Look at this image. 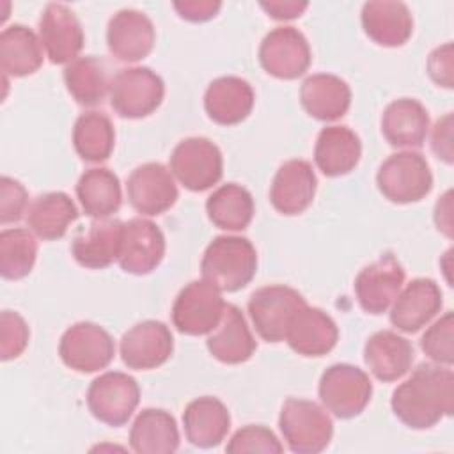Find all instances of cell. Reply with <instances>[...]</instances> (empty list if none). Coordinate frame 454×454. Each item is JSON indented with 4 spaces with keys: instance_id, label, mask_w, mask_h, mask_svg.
<instances>
[{
    "instance_id": "1",
    "label": "cell",
    "mask_w": 454,
    "mask_h": 454,
    "mask_svg": "<svg viewBox=\"0 0 454 454\" xmlns=\"http://www.w3.org/2000/svg\"><path fill=\"white\" fill-rule=\"evenodd\" d=\"M394 415L411 429H429L454 411V372L447 365L420 364L392 392Z\"/></svg>"
},
{
    "instance_id": "2",
    "label": "cell",
    "mask_w": 454,
    "mask_h": 454,
    "mask_svg": "<svg viewBox=\"0 0 454 454\" xmlns=\"http://www.w3.org/2000/svg\"><path fill=\"white\" fill-rule=\"evenodd\" d=\"M200 271L222 293H236L255 277V247L243 236H216L204 250Z\"/></svg>"
},
{
    "instance_id": "3",
    "label": "cell",
    "mask_w": 454,
    "mask_h": 454,
    "mask_svg": "<svg viewBox=\"0 0 454 454\" xmlns=\"http://www.w3.org/2000/svg\"><path fill=\"white\" fill-rule=\"evenodd\" d=\"M278 427L291 452L317 454L330 445L333 422L328 410L314 401L289 397L282 404Z\"/></svg>"
},
{
    "instance_id": "4",
    "label": "cell",
    "mask_w": 454,
    "mask_h": 454,
    "mask_svg": "<svg viewBox=\"0 0 454 454\" xmlns=\"http://www.w3.org/2000/svg\"><path fill=\"white\" fill-rule=\"evenodd\" d=\"M165 96V83L145 66L119 69L110 80V106L119 117L142 119L156 112Z\"/></svg>"
},
{
    "instance_id": "5",
    "label": "cell",
    "mask_w": 454,
    "mask_h": 454,
    "mask_svg": "<svg viewBox=\"0 0 454 454\" xmlns=\"http://www.w3.org/2000/svg\"><path fill=\"white\" fill-rule=\"evenodd\" d=\"M378 190L395 204H411L429 195L433 174L427 160L417 151H399L390 154L378 168Z\"/></svg>"
},
{
    "instance_id": "6",
    "label": "cell",
    "mask_w": 454,
    "mask_h": 454,
    "mask_svg": "<svg viewBox=\"0 0 454 454\" xmlns=\"http://www.w3.org/2000/svg\"><path fill=\"white\" fill-rule=\"evenodd\" d=\"M323 406L337 419L358 417L372 397V383L365 371L351 364H333L319 378Z\"/></svg>"
},
{
    "instance_id": "7",
    "label": "cell",
    "mask_w": 454,
    "mask_h": 454,
    "mask_svg": "<svg viewBox=\"0 0 454 454\" xmlns=\"http://www.w3.org/2000/svg\"><path fill=\"white\" fill-rule=\"evenodd\" d=\"M170 172L190 192H204L223 174L222 151L206 137H188L177 142L168 158Z\"/></svg>"
},
{
    "instance_id": "8",
    "label": "cell",
    "mask_w": 454,
    "mask_h": 454,
    "mask_svg": "<svg viewBox=\"0 0 454 454\" xmlns=\"http://www.w3.org/2000/svg\"><path fill=\"white\" fill-rule=\"evenodd\" d=\"M140 401L137 380L121 371H108L94 378L87 388V408L106 426H124Z\"/></svg>"
},
{
    "instance_id": "9",
    "label": "cell",
    "mask_w": 454,
    "mask_h": 454,
    "mask_svg": "<svg viewBox=\"0 0 454 454\" xmlns=\"http://www.w3.org/2000/svg\"><path fill=\"white\" fill-rule=\"evenodd\" d=\"M222 291L207 280H192L174 300L172 325L184 335L211 333L223 316Z\"/></svg>"
},
{
    "instance_id": "10",
    "label": "cell",
    "mask_w": 454,
    "mask_h": 454,
    "mask_svg": "<svg viewBox=\"0 0 454 454\" xmlns=\"http://www.w3.org/2000/svg\"><path fill=\"white\" fill-rule=\"evenodd\" d=\"M305 298L296 289L284 284L259 287L248 300V316L257 335L266 342H282L287 326L298 309L305 305Z\"/></svg>"
},
{
    "instance_id": "11",
    "label": "cell",
    "mask_w": 454,
    "mask_h": 454,
    "mask_svg": "<svg viewBox=\"0 0 454 454\" xmlns=\"http://www.w3.org/2000/svg\"><path fill=\"white\" fill-rule=\"evenodd\" d=\"M59 355L69 369L89 374L110 365L115 344L103 326L92 321H78L62 333Z\"/></svg>"
},
{
    "instance_id": "12",
    "label": "cell",
    "mask_w": 454,
    "mask_h": 454,
    "mask_svg": "<svg viewBox=\"0 0 454 454\" xmlns=\"http://www.w3.org/2000/svg\"><path fill=\"white\" fill-rule=\"evenodd\" d=\"M312 53L307 37L294 27H275L259 46L261 67L280 80H296L310 67Z\"/></svg>"
},
{
    "instance_id": "13",
    "label": "cell",
    "mask_w": 454,
    "mask_h": 454,
    "mask_svg": "<svg viewBox=\"0 0 454 454\" xmlns=\"http://www.w3.org/2000/svg\"><path fill=\"white\" fill-rule=\"evenodd\" d=\"M406 273L397 257L390 252L381 254L374 262L362 268L355 278L353 289L358 305L374 316L390 309L403 289Z\"/></svg>"
},
{
    "instance_id": "14",
    "label": "cell",
    "mask_w": 454,
    "mask_h": 454,
    "mask_svg": "<svg viewBox=\"0 0 454 454\" xmlns=\"http://www.w3.org/2000/svg\"><path fill=\"white\" fill-rule=\"evenodd\" d=\"M129 206L145 216H156L168 211L177 200V186L172 172L158 163H142L131 170L126 181Z\"/></svg>"
},
{
    "instance_id": "15",
    "label": "cell",
    "mask_w": 454,
    "mask_h": 454,
    "mask_svg": "<svg viewBox=\"0 0 454 454\" xmlns=\"http://www.w3.org/2000/svg\"><path fill=\"white\" fill-rule=\"evenodd\" d=\"M39 41L51 64H69L83 48V28L76 14L64 4H48L39 18Z\"/></svg>"
},
{
    "instance_id": "16",
    "label": "cell",
    "mask_w": 454,
    "mask_h": 454,
    "mask_svg": "<svg viewBox=\"0 0 454 454\" xmlns=\"http://www.w3.org/2000/svg\"><path fill=\"white\" fill-rule=\"evenodd\" d=\"M121 358L135 371H149L163 365L174 351L170 328L156 319H145L131 326L121 337Z\"/></svg>"
},
{
    "instance_id": "17",
    "label": "cell",
    "mask_w": 454,
    "mask_h": 454,
    "mask_svg": "<svg viewBox=\"0 0 454 454\" xmlns=\"http://www.w3.org/2000/svg\"><path fill=\"white\" fill-rule=\"evenodd\" d=\"M165 255V236L147 218H131L122 223V241L117 262L131 275L154 271Z\"/></svg>"
},
{
    "instance_id": "18",
    "label": "cell",
    "mask_w": 454,
    "mask_h": 454,
    "mask_svg": "<svg viewBox=\"0 0 454 454\" xmlns=\"http://www.w3.org/2000/svg\"><path fill=\"white\" fill-rule=\"evenodd\" d=\"M156 43V30L151 18L137 9L117 11L106 27L108 51L121 62L145 59Z\"/></svg>"
},
{
    "instance_id": "19",
    "label": "cell",
    "mask_w": 454,
    "mask_h": 454,
    "mask_svg": "<svg viewBox=\"0 0 454 454\" xmlns=\"http://www.w3.org/2000/svg\"><path fill=\"white\" fill-rule=\"evenodd\" d=\"M442 305V289L433 278H413L390 305V323L404 333H415L438 316Z\"/></svg>"
},
{
    "instance_id": "20",
    "label": "cell",
    "mask_w": 454,
    "mask_h": 454,
    "mask_svg": "<svg viewBox=\"0 0 454 454\" xmlns=\"http://www.w3.org/2000/svg\"><path fill=\"white\" fill-rule=\"evenodd\" d=\"M316 190L317 177L312 165L307 160H287L275 172L270 202L282 215H300L312 204Z\"/></svg>"
},
{
    "instance_id": "21",
    "label": "cell",
    "mask_w": 454,
    "mask_h": 454,
    "mask_svg": "<svg viewBox=\"0 0 454 454\" xmlns=\"http://www.w3.org/2000/svg\"><path fill=\"white\" fill-rule=\"evenodd\" d=\"M284 340L294 353L317 358L335 348L339 340V328L325 310L305 303L294 312Z\"/></svg>"
},
{
    "instance_id": "22",
    "label": "cell",
    "mask_w": 454,
    "mask_h": 454,
    "mask_svg": "<svg viewBox=\"0 0 454 454\" xmlns=\"http://www.w3.org/2000/svg\"><path fill=\"white\" fill-rule=\"evenodd\" d=\"M360 20L365 35L385 48L403 46L413 32V16L403 2H365L362 5Z\"/></svg>"
},
{
    "instance_id": "23",
    "label": "cell",
    "mask_w": 454,
    "mask_h": 454,
    "mask_svg": "<svg viewBox=\"0 0 454 454\" xmlns=\"http://www.w3.org/2000/svg\"><path fill=\"white\" fill-rule=\"evenodd\" d=\"M122 223L117 218H96L71 241L74 261L89 270L108 268L119 257Z\"/></svg>"
},
{
    "instance_id": "24",
    "label": "cell",
    "mask_w": 454,
    "mask_h": 454,
    "mask_svg": "<svg viewBox=\"0 0 454 454\" xmlns=\"http://www.w3.org/2000/svg\"><path fill=\"white\" fill-rule=\"evenodd\" d=\"M255 94L252 85L239 76L215 78L204 92L207 117L222 126H234L245 121L254 108Z\"/></svg>"
},
{
    "instance_id": "25",
    "label": "cell",
    "mask_w": 454,
    "mask_h": 454,
    "mask_svg": "<svg viewBox=\"0 0 454 454\" xmlns=\"http://www.w3.org/2000/svg\"><path fill=\"white\" fill-rule=\"evenodd\" d=\"M381 133L392 147L419 149L429 131V114L413 98H399L388 103L381 114Z\"/></svg>"
},
{
    "instance_id": "26",
    "label": "cell",
    "mask_w": 454,
    "mask_h": 454,
    "mask_svg": "<svg viewBox=\"0 0 454 454\" xmlns=\"http://www.w3.org/2000/svg\"><path fill=\"white\" fill-rule=\"evenodd\" d=\"M206 346L213 358L229 365L250 360L257 349V342L241 309L232 303H225L223 316L216 328L207 333Z\"/></svg>"
},
{
    "instance_id": "27",
    "label": "cell",
    "mask_w": 454,
    "mask_h": 454,
    "mask_svg": "<svg viewBox=\"0 0 454 454\" xmlns=\"http://www.w3.org/2000/svg\"><path fill=\"white\" fill-rule=\"evenodd\" d=\"M413 355L411 342L392 330L372 333L364 346L365 365L376 380L385 383L403 378L413 364Z\"/></svg>"
},
{
    "instance_id": "28",
    "label": "cell",
    "mask_w": 454,
    "mask_h": 454,
    "mask_svg": "<svg viewBox=\"0 0 454 454\" xmlns=\"http://www.w3.org/2000/svg\"><path fill=\"white\" fill-rule=\"evenodd\" d=\"M303 110L323 122H332L346 115L351 105V89L337 74L316 73L303 80L300 87Z\"/></svg>"
},
{
    "instance_id": "29",
    "label": "cell",
    "mask_w": 454,
    "mask_h": 454,
    "mask_svg": "<svg viewBox=\"0 0 454 454\" xmlns=\"http://www.w3.org/2000/svg\"><path fill=\"white\" fill-rule=\"evenodd\" d=\"M183 427L186 440L199 449L220 445L231 429V413L227 406L211 395L190 401L183 411Z\"/></svg>"
},
{
    "instance_id": "30",
    "label": "cell",
    "mask_w": 454,
    "mask_h": 454,
    "mask_svg": "<svg viewBox=\"0 0 454 454\" xmlns=\"http://www.w3.org/2000/svg\"><path fill=\"white\" fill-rule=\"evenodd\" d=\"M362 142L358 135L348 128L332 124L319 131L314 145V161L328 177L349 174L360 161Z\"/></svg>"
},
{
    "instance_id": "31",
    "label": "cell",
    "mask_w": 454,
    "mask_h": 454,
    "mask_svg": "<svg viewBox=\"0 0 454 454\" xmlns=\"http://www.w3.org/2000/svg\"><path fill=\"white\" fill-rule=\"evenodd\" d=\"M129 445L138 454H172L179 447L176 419L161 408L142 410L129 429Z\"/></svg>"
},
{
    "instance_id": "32",
    "label": "cell",
    "mask_w": 454,
    "mask_h": 454,
    "mask_svg": "<svg viewBox=\"0 0 454 454\" xmlns=\"http://www.w3.org/2000/svg\"><path fill=\"white\" fill-rule=\"evenodd\" d=\"M43 66V44L34 30L21 23L5 27L0 34V67L5 76L23 78Z\"/></svg>"
},
{
    "instance_id": "33",
    "label": "cell",
    "mask_w": 454,
    "mask_h": 454,
    "mask_svg": "<svg viewBox=\"0 0 454 454\" xmlns=\"http://www.w3.org/2000/svg\"><path fill=\"white\" fill-rule=\"evenodd\" d=\"M76 218L78 209L64 192L41 193L27 209V225L44 241L60 239Z\"/></svg>"
},
{
    "instance_id": "34",
    "label": "cell",
    "mask_w": 454,
    "mask_h": 454,
    "mask_svg": "<svg viewBox=\"0 0 454 454\" xmlns=\"http://www.w3.org/2000/svg\"><path fill=\"white\" fill-rule=\"evenodd\" d=\"M76 197L82 209L90 218H110L122 204L121 181L106 167L85 170L76 183Z\"/></svg>"
},
{
    "instance_id": "35",
    "label": "cell",
    "mask_w": 454,
    "mask_h": 454,
    "mask_svg": "<svg viewBox=\"0 0 454 454\" xmlns=\"http://www.w3.org/2000/svg\"><path fill=\"white\" fill-rule=\"evenodd\" d=\"M64 83L71 98L87 108L105 101L110 82L105 62L96 55H83L64 67Z\"/></svg>"
},
{
    "instance_id": "36",
    "label": "cell",
    "mask_w": 454,
    "mask_h": 454,
    "mask_svg": "<svg viewBox=\"0 0 454 454\" xmlns=\"http://www.w3.org/2000/svg\"><path fill=\"white\" fill-rule=\"evenodd\" d=\"M252 193L238 184L225 183L218 186L206 200V213L211 223L223 231H243L254 218Z\"/></svg>"
},
{
    "instance_id": "37",
    "label": "cell",
    "mask_w": 454,
    "mask_h": 454,
    "mask_svg": "<svg viewBox=\"0 0 454 454\" xmlns=\"http://www.w3.org/2000/svg\"><path fill=\"white\" fill-rule=\"evenodd\" d=\"M73 145L76 154L89 163L110 158L115 147V129L105 112H83L73 126Z\"/></svg>"
},
{
    "instance_id": "38",
    "label": "cell",
    "mask_w": 454,
    "mask_h": 454,
    "mask_svg": "<svg viewBox=\"0 0 454 454\" xmlns=\"http://www.w3.org/2000/svg\"><path fill=\"white\" fill-rule=\"evenodd\" d=\"M37 259V241L28 229L14 227L0 232V273L7 280L25 278Z\"/></svg>"
},
{
    "instance_id": "39",
    "label": "cell",
    "mask_w": 454,
    "mask_h": 454,
    "mask_svg": "<svg viewBox=\"0 0 454 454\" xmlns=\"http://www.w3.org/2000/svg\"><path fill=\"white\" fill-rule=\"evenodd\" d=\"M420 349L438 365L450 367L454 364V314L450 310L424 332Z\"/></svg>"
},
{
    "instance_id": "40",
    "label": "cell",
    "mask_w": 454,
    "mask_h": 454,
    "mask_svg": "<svg viewBox=\"0 0 454 454\" xmlns=\"http://www.w3.org/2000/svg\"><path fill=\"white\" fill-rule=\"evenodd\" d=\"M225 450L231 454H245V452L280 454L284 450V445L275 436V433L266 426L248 424L245 427H239L231 436Z\"/></svg>"
},
{
    "instance_id": "41",
    "label": "cell",
    "mask_w": 454,
    "mask_h": 454,
    "mask_svg": "<svg viewBox=\"0 0 454 454\" xmlns=\"http://www.w3.org/2000/svg\"><path fill=\"white\" fill-rule=\"evenodd\" d=\"M30 339L27 321L14 310H4L0 314V358L4 362L18 358Z\"/></svg>"
},
{
    "instance_id": "42",
    "label": "cell",
    "mask_w": 454,
    "mask_h": 454,
    "mask_svg": "<svg viewBox=\"0 0 454 454\" xmlns=\"http://www.w3.org/2000/svg\"><path fill=\"white\" fill-rule=\"evenodd\" d=\"M28 192L27 188L9 176L0 179V223H14L27 215L28 209Z\"/></svg>"
},
{
    "instance_id": "43",
    "label": "cell",
    "mask_w": 454,
    "mask_h": 454,
    "mask_svg": "<svg viewBox=\"0 0 454 454\" xmlns=\"http://www.w3.org/2000/svg\"><path fill=\"white\" fill-rule=\"evenodd\" d=\"M427 74L429 78L443 89L454 87V55L452 43L436 46L427 59Z\"/></svg>"
},
{
    "instance_id": "44",
    "label": "cell",
    "mask_w": 454,
    "mask_h": 454,
    "mask_svg": "<svg viewBox=\"0 0 454 454\" xmlns=\"http://www.w3.org/2000/svg\"><path fill=\"white\" fill-rule=\"evenodd\" d=\"M431 151L443 163L452 165L454 147H452V112L440 117L431 129Z\"/></svg>"
},
{
    "instance_id": "45",
    "label": "cell",
    "mask_w": 454,
    "mask_h": 454,
    "mask_svg": "<svg viewBox=\"0 0 454 454\" xmlns=\"http://www.w3.org/2000/svg\"><path fill=\"white\" fill-rule=\"evenodd\" d=\"M222 4L218 0H181V2H174V9L177 11V14L186 20V21H193V23H202L207 21L211 18H215L220 11Z\"/></svg>"
},
{
    "instance_id": "46",
    "label": "cell",
    "mask_w": 454,
    "mask_h": 454,
    "mask_svg": "<svg viewBox=\"0 0 454 454\" xmlns=\"http://www.w3.org/2000/svg\"><path fill=\"white\" fill-rule=\"evenodd\" d=\"M309 7L307 2H296V0H270L261 2V9L266 11V14L273 20H294L303 14V11Z\"/></svg>"
},
{
    "instance_id": "47",
    "label": "cell",
    "mask_w": 454,
    "mask_h": 454,
    "mask_svg": "<svg viewBox=\"0 0 454 454\" xmlns=\"http://www.w3.org/2000/svg\"><path fill=\"white\" fill-rule=\"evenodd\" d=\"M434 223L440 232L447 238H452L454 223H452V192L447 190L434 206Z\"/></svg>"
}]
</instances>
